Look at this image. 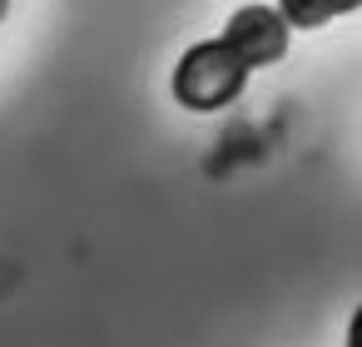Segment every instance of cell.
Segmentation results:
<instances>
[{
  "instance_id": "obj_1",
  "label": "cell",
  "mask_w": 362,
  "mask_h": 347,
  "mask_svg": "<svg viewBox=\"0 0 362 347\" xmlns=\"http://www.w3.org/2000/svg\"><path fill=\"white\" fill-rule=\"evenodd\" d=\"M248 75H253V70L214 35V40H199V45H189V50L179 55L169 90H174V100H179L184 110L214 114V110L233 105V100L248 90Z\"/></svg>"
},
{
  "instance_id": "obj_2",
  "label": "cell",
  "mask_w": 362,
  "mask_h": 347,
  "mask_svg": "<svg viewBox=\"0 0 362 347\" xmlns=\"http://www.w3.org/2000/svg\"><path fill=\"white\" fill-rule=\"evenodd\" d=\"M288 20L273 11V6H238L233 16H228V25H223V45L248 65V70H268V65H278L283 55H288Z\"/></svg>"
},
{
  "instance_id": "obj_3",
  "label": "cell",
  "mask_w": 362,
  "mask_h": 347,
  "mask_svg": "<svg viewBox=\"0 0 362 347\" xmlns=\"http://www.w3.org/2000/svg\"><path fill=\"white\" fill-rule=\"evenodd\" d=\"M273 11L288 20V30H322V25L362 11V0H278Z\"/></svg>"
},
{
  "instance_id": "obj_4",
  "label": "cell",
  "mask_w": 362,
  "mask_h": 347,
  "mask_svg": "<svg viewBox=\"0 0 362 347\" xmlns=\"http://www.w3.org/2000/svg\"><path fill=\"white\" fill-rule=\"evenodd\" d=\"M347 347H362V302H357V312L347 317Z\"/></svg>"
},
{
  "instance_id": "obj_5",
  "label": "cell",
  "mask_w": 362,
  "mask_h": 347,
  "mask_svg": "<svg viewBox=\"0 0 362 347\" xmlns=\"http://www.w3.org/2000/svg\"><path fill=\"white\" fill-rule=\"evenodd\" d=\"M6 16H11V0H0V20H6Z\"/></svg>"
}]
</instances>
